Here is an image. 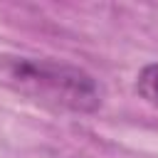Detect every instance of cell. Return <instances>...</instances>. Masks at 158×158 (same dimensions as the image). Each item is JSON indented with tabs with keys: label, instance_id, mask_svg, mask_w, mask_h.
Masks as SVG:
<instances>
[{
	"label": "cell",
	"instance_id": "obj_1",
	"mask_svg": "<svg viewBox=\"0 0 158 158\" xmlns=\"http://www.w3.org/2000/svg\"><path fill=\"white\" fill-rule=\"evenodd\" d=\"M0 86L27 101L69 114H94L104 99L101 84L86 69L15 52H0Z\"/></svg>",
	"mask_w": 158,
	"mask_h": 158
},
{
	"label": "cell",
	"instance_id": "obj_2",
	"mask_svg": "<svg viewBox=\"0 0 158 158\" xmlns=\"http://www.w3.org/2000/svg\"><path fill=\"white\" fill-rule=\"evenodd\" d=\"M136 89L151 106L158 109V62L156 64H146L141 69V74L136 79Z\"/></svg>",
	"mask_w": 158,
	"mask_h": 158
}]
</instances>
